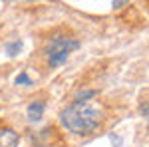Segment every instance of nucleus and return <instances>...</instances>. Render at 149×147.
<instances>
[{
  "label": "nucleus",
  "mask_w": 149,
  "mask_h": 147,
  "mask_svg": "<svg viewBox=\"0 0 149 147\" xmlns=\"http://www.w3.org/2000/svg\"><path fill=\"white\" fill-rule=\"evenodd\" d=\"M80 48V42L76 40V38H70L66 34H58L54 36L52 40H50V44L46 48V62L50 68H58V66H62L68 56L74 52V50H78Z\"/></svg>",
  "instance_id": "2"
},
{
  "label": "nucleus",
  "mask_w": 149,
  "mask_h": 147,
  "mask_svg": "<svg viewBox=\"0 0 149 147\" xmlns=\"http://www.w3.org/2000/svg\"><path fill=\"white\" fill-rule=\"evenodd\" d=\"M141 115L145 117L149 121V102H145V103H141Z\"/></svg>",
  "instance_id": "9"
},
{
  "label": "nucleus",
  "mask_w": 149,
  "mask_h": 147,
  "mask_svg": "<svg viewBox=\"0 0 149 147\" xmlns=\"http://www.w3.org/2000/svg\"><path fill=\"white\" fill-rule=\"evenodd\" d=\"M145 2H147V8H149V0H145Z\"/></svg>",
  "instance_id": "11"
},
{
  "label": "nucleus",
  "mask_w": 149,
  "mask_h": 147,
  "mask_svg": "<svg viewBox=\"0 0 149 147\" xmlns=\"http://www.w3.org/2000/svg\"><path fill=\"white\" fill-rule=\"evenodd\" d=\"M14 84H16V86H32V79L28 78V74H26V72H22V74H18V76H16Z\"/></svg>",
  "instance_id": "7"
},
{
  "label": "nucleus",
  "mask_w": 149,
  "mask_h": 147,
  "mask_svg": "<svg viewBox=\"0 0 149 147\" xmlns=\"http://www.w3.org/2000/svg\"><path fill=\"white\" fill-rule=\"evenodd\" d=\"M44 109H46V103L44 102H32L30 105H28V111H26V115H28V121H32V123H36V121H40L42 119V115H44Z\"/></svg>",
  "instance_id": "4"
},
{
  "label": "nucleus",
  "mask_w": 149,
  "mask_h": 147,
  "mask_svg": "<svg viewBox=\"0 0 149 147\" xmlns=\"http://www.w3.org/2000/svg\"><path fill=\"white\" fill-rule=\"evenodd\" d=\"M129 4V0H113L111 2V6H113V10H121L123 6H127Z\"/></svg>",
  "instance_id": "8"
},
{
  "label": "nucleus",
  "mask_w": 149,
  "mask_h": 147,
  "mask_svg": "<svg viewBox=\"0 0 149 147\" xmlns=\"http://www.w3.org/2000/svg\"><path fill=\"white\" fill-rule=\"evenodd\" d=\"M95 93H97L95 90H81V91H78V95H76V102H88V100L95 98Z\"/></svg>",
  "instance_id": "5"
},
{
  "label": "nucleus",
  "mask_w": 149,
  "mask_h": 147,
  "mask_svg": "<svg viewBox=\"0 0 149 147\" xmlns=\"http://www.w3.org/2000/svg\"><path fill=\"white\" fill-rule=\"evenodd\" d=\"M28 2H38V0H28Z\"/></svg>",
  "instance_id": "10"
},
{
  "label": "nucleus",
  "mask_w": 149,
  "mask_h": 147,
  "mask_svg": "<svg viewBox=\"0 0 149 147\" xmlns=\"http://www.w3.org/2000/svg\"><path fill=\"white\" fill-rule=\"evenodd\" d=\"M60 121L74 135H90L102 123V111L88 102H74L60 113Z\"/></svg>",
  "instance_id": "1"
},
{
  "label": "nucleus",
  "mask_w": 149,
  "mask_h": 147,
  "mask_svg": "<svg viewBox=\"0 0 149 147\" xmlns=\"http://www.w3.org/2000/svg\"><path fill=\"white\" fill-rule=\"evenodd\" d=\"M20 50H22V42H12V44H6V54H8V56H16Z\"/></svg>",
  "instance_id": "6"
},
{
  "label": "nucleus",
  "mask_w": 149,
  "mask_h": 147,
  "mask_svg": "<svg viewBox=\"0 0 149 147\" xmlns=\"http://www.w3.org/2000/svg\"><path fill=\"white\" fill-rule=\"evenodd\" d=\"M0 147H18V133L10 127L0 129Z\"/></svg>",
  "instance_id": "3"
}]
</instances>
